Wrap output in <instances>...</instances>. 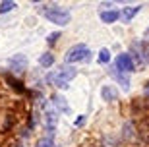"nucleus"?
I'll return each mask as SVG.
<instances>
[{"instance_id":"obj_11","label":"nucleus","mask_w":149,"mask_h":147,"mask_svg":"<svg viewBox=\"0 0 149 147\" xmlns=\"http://www.w3.org/2000/svg\"><path fill=\"white\" fill-rule=\"evenodd\" d=\"M118 17H120V12H116V10H105V12H101V20H103L105 23H114Z\"/></svg>"},{"instance_id":"obj_18","label":"nucleus","mask_w":149,"mask_h":147,"mask_svg":"<svg viewBox=\"0 0 149 147\" xmlns=\"http://www.w3.org/2000/svg\"><path fill=\"white\" fill-rule=\"evenodd\" d=\"M58 37H60V33H50V35H49V43L52 45V43H54V41H56Z\"/></svg>"},{"instance_id":"obj_3","label":"nucleus","mask_w":149,"mask_h":147,"mask_svg":"<svg viewBox=\"0 0 149 147\" xmlns=\"http://www.w3.org/2000/svg\"><path fill=\"white\" fill-rule=\"evenodd\" d=\"M89 47L87 45H76L66 52V62L70 64H76V62H81V60H87L89 58Z\"/></svg>"},{"instance_id":"obj_5","label":"nucleus","mask_w":149,"mask_h":147,"mask_svg":"<svg viewBox=\"0 0 149 147\" xmlns=\"http://www.w3.org/2000/svg\"><path fill=\"white\" fill-rule=\"evenodd\" d=\"M56 122H58V114H56V110H45V128H47V132H49V137L54 136Z\"/></svg>"},{"instance_id":"obj_2","label":"nucleus","mask_w":149,"mask_h":147,"mask_svg":"<svg viewBox=\"0 0 149 147\" xmlns=\"http://www.w3.org/2000/svg\"><path fill=\"white\" fill-rule=\"evenodd\" d=\"M76 74H77L76 68H72V66H64V68H60L56 74H50V76L47 77V82H50V83L54 82V85H58V87H62V89H66L68 83L76 77Z\"/></svg>"},{"instance_id":"obj_1","label":"nucleus","mask_w":149,"mask_h":147,"mask_svg":"<svg viewBox=\"0 0 149 147\" xmlns=\"http://www.w3.org/2000/svg\"><path fill=\"white\" fill-rule=\"evenodd\" d=\"M41 12L45 14V17L49 22L56 23V25H68V22H70V12L62 10L60 6H56V4H47Z\"/></svg>"},{"instance_id":"obj_6","label":"nucleus","mask_w":149,"mask_h":147,"mask_svg":"<svg viewBox=\"0 0 149 147\" xmlns=\"http://www.w3.org/2000/svg\"><path fill=\"white\" fill-rule=\"evenodd\" d=\"M109 72H111V76L114 77L116 82L122 85V89H124V91H130V77H128L124 72H120L116 66H111V70H109Z\"/></svg>"},{"instance_id":"obj_14","label":"nucleus","mask_w":149,"mask_h":147,"mask_svg":"<svg viewBox=\"0 0 149 147\" xmlns=\"http://www.w3.org/2000/svg\"><path fill=\"white\" fill-rule=\"evenodd\" d=\"M97 62H99V64H109V62H111V50L103 49L99 52V56H97Z\"/></svg>"},{"instance_id":"obj_7","label":"nucleus","mask_w":149,"mask_h":147,"mask_svg":"<svg viewBox=\"0 0 149 147\" xmlns=\"http://www.w3.org/2000/svg\"><path fill=\"white\" fill-rule=\"evenodd\" d=\"M10 66L14 72H23L27 68V58L23 54H16L14 58H10Z\"/></svg>"},{"instance_id":"obj_12","label":"nucleus","mask_w":149,"mask_h":147,"mask_svg":"<svg viewBox=\"0 0 149 147\" xmlns=\"http://www.w3.org/2000/svg\"><path fill=\"white\" fill-rule=\"evenodd\" d=\"M52 64H54V56L50 54V52H45V54L39 58V66H41V68H50Z\"/></svg>"},{"instance_id":"obj_16","label":"nucleus","mask_w":149,"mask_h":147,"mask_svg":"<svg viewBox=\"0 0 149 147\" xmlns=\"http://www.w3.org/2000/svg\"><path fill=\"white\" fill-rule=\"evenodd\" d=\"M37 147H54V139L47 136L45 139H41V141L37 143Z\"/></svg>"},{"instance_id":"obj_8","label":"nucleus","mask_w":149,"mask_h":147,"mask_svg":"<svg viewBox=\"0 0 149 147\" xmlns=\"http://www.w3.org/2000/svg\"><path fill=\"white\" fill-rule=\"evenodd\" d=\"M101 97L105 99L107 103H114L116 99H118V91H116L112 85H103V89H101Z\"/></svg>"},{"instance_id":"obj_10","label":"nucleus","mask_w":149,"mask_h":147,"mask_svg":"<svg viewBox=\"0 0 149 147\" xmlns=\"http://www.w3.org/2000/svg\"><path fill=\"white\" fill-rule=\"evenodd\" d=\"M52 105L56 107V110H62L64 114H70V107H68V103H66V99L62 97V95H52Z\"/></svg>"},{"instance_id":"obj_19","label":"nucleus","mask_w":149,"mask_h":147,"mask_svg":"<svg viewBox=\"0 0 149 147\" xmlns=\"http://www.w3.org/2000/svg\"><path fill=\"white\" fill-rule=\"evenodd\" d=\"M83 122H85V116H79V118L76 120V126H81Z\"/></svg>"},{"instance_id":"obj_9","label":"nucleus","mask_w":149,"mask_h":147,"mask_svg":"<svg viewBox=\"0 0 149 147\" xmlns=\"http://www.w3.org/2000/svg\"><path fill=\"white\" fill-rule=\"evenodd\" d=\"M139 10H141V6H130V8H124V10L120 12L122 22H124V23H130L134 20V16H136Z\"/></svg>"},{"instance_id":"obj_13","label":"nucleus","mask_w":149,"mask_h":147,"mask_svg":"<svg viewBox=\"0 0 149 147\" xmlns=\"http://www.w3.org/2000/svg\"><path fill=\"white\" fill-rule=\"evenodd\" d=\"M6 79H8V83H10V85L16 89L17 93H25V91H27V89L22 85V82H19V79H16V77H12V76H6Z\"/></svg>"},{"instance_id":"obj_15","label":"nucleus","mask_w":149,"mask_h":147,"mask_svg":"<svg viewBox=\"0 0 149 147\" xmlns=\"http://www.w3.org/2000/svg\"><path fill=\"white\" fill-rule=\"evenodd\" d=\"M16 8V2H12V0H4V2H0V14H6V12H10Z\"/></svg>"},{"instance_id":"obj_17","label":"nucleus","mask_w":149,"mask_h":147,"mask_svg":"<svg viewBox=\"0 0 149 147\" xmlns=\"http://www.w3.org/2000/svg\"><path fill=\"white\" fill-rule=\"evenodd\" d=\"M141 49L145 50V52H143V54H145V60L149 62V43H143V45H141Z\"/></svg>"},{"instance_id":"obj_4","label":"nucleus","mask_w":149,"mask_h":147,"mask_svg":"<svg viewBox=\"0 0 149 147\" xmlns=\"http://www.w3.org/2000/svg\"><path fill=\"white\" fill-rule=\"evenodd\" d=\"M114 66H116V68H118L120 72H124V74H130V72L138 70V68H136V64H134V60H132V56L126 54V52H122V54L116 56Z\"/></svg>"}]
</instances>
